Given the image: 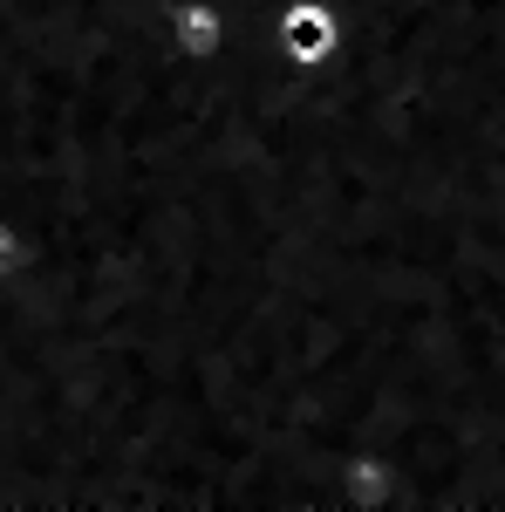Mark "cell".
<instances>
[{"instance_id":"obj_1","label":"cell","mask_w":505,"mask_h":512,"mask_svg":"<svg viewBox=\"0 0 505 512\" xmlns=\"http://www.w3.org/2000/svg\"><path fill=\"white\" fill-rule=\"evenodd\" d=\"M342 35H349V21H342V7L335 0H280L273 7V48H280V62L287 69H328L335 55H342Z\"/></svg>"},{"instance_id":"obj_2","label":"cell","mask_w":505,"mask_h":512,"mask_svg":"<svg viewBox=\"0 0 505 512\" xmlns=\"http://www.w3.org/2000/svg\"><path fill=\"white\" fill-rule=\"evenodd\" d=\"M28 267H35V233L14 212H0V287H14Z\"/></svg>"}]
</instances>
